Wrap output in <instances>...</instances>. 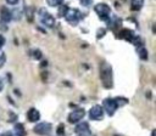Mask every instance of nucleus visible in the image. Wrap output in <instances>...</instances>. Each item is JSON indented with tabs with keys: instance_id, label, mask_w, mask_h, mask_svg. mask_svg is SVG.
<instances>
[{
	"instance_id": "f257e3e1",
	"label": "nucleus",
	"mask_w": 156,
	"mask_h": 136,
	"mask_svg": "<svg viewBox=\"0 0 156 136\" xmlns=\"http://www.w3.org/2000/svg\"><path fill=\"white\" fill-rule=\"evenodd\" d=\"M100 79L105 89H112L113 87V74H112V67L106 61H102L100 63L99 68Z\"/></svg>"
},
{
	"instance_id": "7ed1b4c3",
	"label": "nucleus",
	"mask_w": 156,
	"mask_h": 136,
	"mask_svg": "<svg viewBox=\"0 0 156 136\" xmlns=\"http://www.w3.org/2000/svg\"><path fill=\"white\" fill-rule=\"evenodd\" d=\"M38 15H39V18H40V22L48 27V28H52L55 25V18L51 13H49L44 7H40L38 10Z\"/></svg>"
},
{
	"instance_id": "a878e982",
	"label": "nucleus",
	"mask_w": 156,
	"mask_h": 136,
	"mask_svg": "<svg viewBox=\"0 0 156 136\" xmlns=\"http://www.w3.org/2000/svg\"><path fill=\"white\" fill-rule=\"evenodd\" d=\"M5 42H6V39H5V36L2 35V34H0V49L5 45Z\"/></svg>"
},
{
	"instance_id": "5701e85b",
	"label": "nucleus",
	"mask_w": 156,
	"mask_h": 136,
	"mask_svg": "<svg viewBox=\"0 0 156 136\" xmlns=\"http://www.w3.org/2000/svg\"><path fill=\"white\" fill-rule=\"evenodd\" d=\"M11 15H12V18L15 19H21V12L18 11V8H13L11 11Z\"/></svg>"
},
{
	"instance_id": "f8f14e48",
	"label": "nucleus",
	"mask_w": 156,
	"mask_h": 136,
	"mask_svg": "<svg viewBox=\"0 0 156 136\" xmlns=\"http://www.w3.org/2000/svg\"><path fill=\"white\" fill-rule=\"evenodd\" d=\"M27 119L29 121H32V123H37L40 119V112L38 109H35V108L28 109V112H27Z\"/></svg>"
},
{
	"instance_id": "6e6552de",
	"label": "nucleus",
	"mask_w": 156,
	"mask_h": 136,
	"mask_svg": "<svg viewBox=\"0 0 156 136\" xmlns=\"http://www.w3.org/2000/svg\"><path fill=\"white\" fill-rule=\"evenodd\" d=\"M88 114H89V118L91 120H102V118H104V109H102L101 106L95 104V106H93L89 109Z\"/></svg>"
},
{
	"instance_id": "39448f33",
	"label": "nucleus",
	"mask_w": 156,
	"mask_h": 136,
	"mask_svg": "<svg viewBox=\"0 0 156 136\" xmlns=\"http://www.w3.org/2000/svg\"><path fill=\"white\" fill-rule=\"evenodd\" d=\"M102 109H104V112H106L110 117H112L113 114H115V112L117 110V104H116V102H115V100L113 98H105L104 101H102Z\"/></svg>"
},
{
	"instance_id": "c756f323",
	"label": "nucleus",
	"mask_w": 156,
	"mask_h": 136,
	"mask_svg": "<svg viewBox=\"0 0 156 136\" xmlns=\"http://www.w3.org/2000/svg\"><path fill=\"white\" fill-rule=\"evenodd\" d=\"M2 89H4V83H2V80L0 79V91H2Z\"/></svg>"
},
{
	"instance_id": "9d476101",
	"label": "nucleus",
	"mask_w": 156,
	"mask_h": 136,
	"mask_svg": "<svg viewBox=\"0 0 156 136\" xmlns=\"http://www.w3.org/2000/svg\"><path fill=\"white\" fill-rule=\"evenodd\" d=\"M117 36H118V39H123V40H127V41L132 42L133 39H134V36H135V33L133 30H130V29L123 28V29L119 30V33L117 34Z\"/></svg>"
},
{
	"instance_id": "393cba45",
	"label": "nucleus",
	"mask_w": 156,
	"mask_h": 136,
	"mask_svg": "<svg viewBox=\"0 0 156 136\" xmlns=\"http://www.w3.org/2000/svg\"><path fill=\"white\" fill-rule=\"evenodd\" d=\"M63 124H60L58 126H57V135H63Z\"/></svg>"
},
{
	"instance_id": "4468645a",
	"label": "nucleus",
	"mask_w": 156,
	"mask_h": 136,
	"mask_svg": "<svg viewBox=\"0 0 156 136\" xmlns=\"http://www.w3.org/2000/svg\"><path fill=\"white\" fill-rule=\"evenodd\" d=\"M13 134H15L16 136H26V129H24L23 124L17 123V124L15 125V127H13Z\"/></svg>"
},
{
	"instance_id": "0eeeda50",
	"label": "nucleus",
	"mask_w": 156,
	"mask_h": 136,
	"mask_svg": "<svg viewBox=\"0 0 156 136\" xmlns=\"http://www.w3.org/2000/svg\"><path fill=\"white\" fill-rule=\"evenodd\" d=\"M84 115H85V110H84L83 108H77V109L72 110V112L68 114V117H67V120H68L69 123L74 124V123H78V121H80V120L84 118Z\"/></svg>"
},
{
	"instance_id": "423d86ee",
	"label": "nucleus",
	"mask_w": 156,
	"mask_h": 136,
	"mask_svg": "<svg viewBox=\"0 0 156 136\" xmlns=\"http://www.w3.org/2000/svg\"><path fill=\"white\" fill-rule=\"evenodd\" d=\"M51 127H52V126H51V124H50V123H48V121H41V123H38V124L34 126L33 131H34L37 135L46 136V135H49V134H50Z\"/></svg>"
},
{
	"instance_id": "a211bd4d",
	"label": "nucleus",
	"mask_w": 156,
	"mask_h": 136,
	"mask_svg": "<svg viewBox=\"0 0 156 136\" xmlns=\"http://www.w3.org/2000/svg\"><path fill=\"white\" fill-rule=\"evenodd\" d=\"M68 6L67 5H60L58 6V10H57V15H58V17H65V15H66V12L68 11Z\"/></svg>"
},
{
	"instance_id": "412c9836",
	"label": "nucleus",
	"mask_w": 156,
	"mask_h": 136,
	"mask_svg": "<svg viewBox=\"0 0 156 136\" xmlns=\"http://www.w3.org/2000/svg\"><path fill=\"white\" fill-rule=\"evenodd\" d=\"M106 32H107V29H106V28H102V27H101V28H99V29H98V32H96V38H98V39H101V38L106 34Z\"/></svg>"
},
{
	"instance_id": "6ab92c4d",
	"label": "nucleus",
	"mask_w": 156,
	"mask_h": 136,
	"mask_svg": "<svg viewBox=\"0 0 156 136\" xmlns=\"http://www.w3.org/2000/svg\"><path fill=\"white\" fill-rule=\"evenodd\" d=\"M46 4L51 7H55V6H60L63 4V0H46Z\"/></svg>"
},
{
	"instance_id": "1a4fd4ad",
	"label": "nucleus",
	"mask_w": 156,
	"mask_h": 136,
	"mask_svg": "<svg viewBox=\"0 0 156 136\" xmlns=\"http://www.w3.org/2000/svg\"><path fill=\"white\" fill-rule=\"evenodd\" d=\"M74 131L78 134V136H90V135H91V131H90L89 124H88L87 121L78 123V125L76 126Z\"/></svg>"
},
{
	"instance_id": "ddd939ff",
	"label": "nucleus",
	"mask_w": 156,
	"mask_h": 136,
	"mask_svg": "<svg viewBox=\"0 0 156 136\" xmlns=\"http://www.w3.org/2000/svg\"><path fill=\"white\" fill-rule=\"evenodd\" d=\"M135 51H136V53H138V56H139L140 59H143V61H147V58H149V53H147V50H146L145 46L135 47Z\"/></svg>"
},
{
	"instance_id": "aec40b11",
	"label": "nucleus",
	"mask_w": 156,
	"mask_h": 136,
	"mask_svg": "<svg viewBox=\"0 0 156 136\" xmlns=\"http://www.w3.org/2000/svg\"><path fill=\"white\" fill-rule=\"evenodd\" d=\"M32 55H33V58H34V59H41V57H43L41 51L38 50V49L33 50V51H32Z\"/></svg>"
},
{
	"instance_id": "7c9ffc66",
	"label": "nucleus",
	"mask_w": 156,
	"mask_h": 136,
	"mask_svg": "<svg viewBox=\"0 0 156 136\" xmlns=\"http://www.w3.org/2000/svg\"><path fill=\"white\" fill-rule=\"evenodd\" d=\"M155 132H156V130H152V134H151V136H155Z\"/></svg>"
},
{
	"instance_id": "b1692460",
	"label": "nucleus",
	"mask_w": 156,
	"mask_h": 136,
	"mask_svg": "<svg viewBox=\"0 0 156 136\" xmlns=\"http://www.w3.org/2000/svg\"><path fill=\"white\" fill-rule=\"evenodd\" d=\"M79 2H80L82 6L88 7V6H90V5L93 4V0H79Z\"/></svg>"
},
{
	"instance_id": "c85d7f7f",
	"label": "nucleus",
	"mask_w": 156,
	"mask_h": 136,
	"mask_svg": "<svg viewBox=\"0 0 156 136\" xmlns=\"http://www.w3.org/2000/svg\"><path fill=\"white\" fill-rule=\"evenodd\" d=\"M18 1L20 0H6V2L10 5H16V4H18Z\"/></svg>"
},
{
	"instance_id": "dca6fc26",
	"label": "nucleus",
	"mask_w": 156,
	"mask_h": 136,
	"mask_svg": "<svg viewBox=\"0 0 156 136\" xmlns=\"http://www.w3.org/2000/svg\"><path fill=\"white\" fill-rule=\"evenodd\" d=\"M34 12H35V10H34L32 6H26V8H24V15H26L28 22H33Z\"/></svg>"
},
{
	"instance_id": "bb28decb",
	"label": "nucleus",
	"mask_w": 156,
	"mask_h": 136,
	"mask_svg": "<svg viewBox=\"0 0 156 136\" xmlns=\"http://www.w3.org/2000/svg\"><path fill=\"white\" fill-rule=\"evenodd\" d=\"M0 136H16L12 131H5V132H2V134H0Z\"/></svg>"
},
{
	"instance_id": "4be33fe9",
	"label": "nucleus",
	"mask_w": 156,
	"mask_h": 136,
	"mask_svg": "<svg viewBox=\"0 0 156 136\" xmlns=\"http://www.w3.org/2000/svg\"><path fill=\"white\" fill-rule=\"evenodd\" d=\"M5 62H6V55L2 51V49H0V68L5 64Z\"/></svg>"
},
{
	"instance_id": "9b49d317",
	"label": "nucleus",
	"mask_w": 156,
	"mask_h": 136,
	"mask_svg": "<svg viewBox=\"0 0 156 136\" xmlns=\"http://www.w3.org/2000/svg\"><path fill=\"white\" fill-rule=\"evenodd\" d=\"M0 18L4 23H9L12 21V15H11V11L10 8H7L6 6H1L0 7Z\"/></svg>"
},
{
	"instance_id": "f03ea898",
	"label": "nucleus",
	"mask_w": 156,
	"mask_h": 136,
	"mask_svg": "<svg viewBox=\"0 0 156 136\" xmlns=\"http://www.w3.org/2000/svg\"><path fill=\"white\" fill-rule=\"evenodd\" d=\"M94 11H95V13L100 17V19H101V21H105V22L108 19L110 13H111L110 6H108L107 4H105V2H99V4H96V5L94 6Z\"/></svg>"
},
{
	"instance_id": "cd10ccee",
	"label": "nucleus",
	"mask_w": 156,
	"mask_h": 136,
	"mask_svg": "<svg viewBox=\"0 0 156 136\" xmlns=\"http://www.w3.org/2000/svg\"><path fill=\"white\" fill-rule=\"evenodd\" d=\"M9 115H11V117L9 118V120H10V121H13V120L16 119V114H13L12 112H10V113H9Z\"/></svg>"
},
{
	"instance_id": "2eb2a0df",
	"label": "nucleus",
	"mask_w": 156,
	"mask_h": 136,
	"mask_svg": "<svg viewBox=\"0 0 156 136\" xmlns=\"http://www.w3.org/2000/svg\"><path fill=\"white\" fill-rule=\"evenodd\" d=\"M144 5V0H130V10L139 11Z\"/></svg>"
},
{
	"instance_id": "f3484780",
	"label": "nucleus",
	"mask_w": 156,
	"mask_h": 136,
	"mask_svg": "<svg viewBox=\"0 0 156 136\" xmlns=\"http://www.w3.org/2000/svg\"><path fill=\"white\" fill-rule=\"evenodd\" d=\"M113 100H115L117 107H122V106H124V104L128 103V98L122 97V96H118V97H116V98H113Z\"/></svg>"
},
{
	"instance_id": "20e7f679",
	"label": "nucleus",
	"mask_w": 156,
	"mask_h": 136,
	"mask_svg": "<svg viewBox=\"0 0 156 136\" xmlns=\"http://www.w3.org/2000/svg\"><path fill=\"white\" fill-rule=\"evenodd\" d=\"M82 17H83V15H82V12H80L78 8H68V11H67L66 15H65L66 21H67L69 24H72V25L78 24L79 21L82 19Z\"/></svg>"
}]
</instances>
